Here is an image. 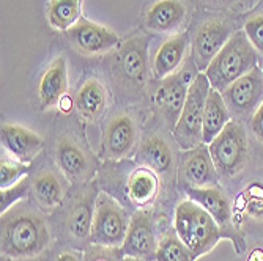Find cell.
Here are the masks:
<instances>
[{"label": "cell", "mask_w": 263, "mask_h": 261, "mask_svg": "<svg viewBox=\"0 0 263 261\" xmlns=\"http://www.w3.org/2000/svg\"><path fill=\"white\" fill-rule=\"evenodd\" d=\"M0 231V252L8 258H33L51 243L43 214L29 202H19L2 212Z\"/></svg>", "instance_id": "obj_1"}, {"label": "cell", "mask_w": 263, "mask_h": 261, "mask_svg": "<svg viewBox=\"0 0 263 261\" xmlns=\"http://www.w3.org/2000/svg\"><path fill=\"white\" fill-rule=\"evenodd\" d=\"M258 52L246 36L245 30L235 32L218 55L211 60L205 74L213 90L222 93L236 79L257 68Z\"/></svg>", "instance_id": "obj_2"}, {"label": "cell", "mask_w": 263, "mask_h": 261, "mask_svg": "<svg viewBox=\"0 0 263 261\" xmlns=\"http://www.w3.org/2000/svg\"><path fill=\"white\" fill-rule=\"evenodd\" d=\"M175 233L196 258L210 252L222 236V227L193 200L181 202L175 209Z\"/></svg>", "instance_id": "obj_3"}, {"label": "cell", "mask_w": 263, "mask_h": 261, "mask_svg": "<svg viewBox=\"0 0 263 261\" xmlns=\"http://www.w3.org/2000/svg\"><path fill=\"white\" fill-rule=\"evenodd\" d=\"M211 90L210 81L205 73H197L189 85L184 107L181 110L180 120L175 126L174 137L181 150H193L202 145V125L203 112L208 93Z\"/></svg>", "instance_id": "obj_4"}, {"label": "cell", "mask_w": 263, "mask_h": 261, "mask_svg": "<svg viewBox=\"0 0 263 261\" xmlns=\"http://www.w3.org/2000/svg\"><path fill=\"white\" fill-rule=\"evenodd\" d=\"M129 219L125 208L107 194H100L95 202V217L90 243L104 247H122L126 238Z\"/></svg>", "instance_id": "obj_5"}, {"label": "cell", "mask_w": 263, "mask_h": 261, "mask_svg": "<svg viewBox=\"0 0 263 261\" xmlns=\"http://www.w3.org/2000/svg\"><path fill=\"white\" fill-rule=\"evenodd\" d=\"M216 170L226 176L240 173L248 160V135L245 126L232 120L208 145Z\"/></svg>", "instance_id": "obj_6"}, {"label": "cell", "mask_w": 263, "mask_h": 261, "mask_svg": "<svg viewBox=\"0 0 263 261\" xmlns=\"http://www.w3.org/2000/svg\"><path fill=\"white\" fill-rule=\"evenodd\" d=\"M222 98L232 118H252L263 104V71L257 66L243 77L236 79L222 91Z\"/></svg>", "instance_id": "obj_7"}, {"label": "cell", "mask_w": 263, "mask_h": 261, "mask_svg": "<svg viewBox=\"0 0 263 261\" xmlns=\"http://www.w3.org/2000/svg\"><path fill=\"white\" fill-rule=\"evenodd\" d=\"M66 36L78 52L88 57L103 55L115 49L120 43L115 32L87 19H81L74 27H71L66 32Z\"/></svg>", "instance_id": "obj_8"}, {"label": "cell", "mask_w": 263, "mask_h": 261, "mask_svg": "<svg viewBox=\"0 0 263 261\" xmlns=\"http://www.w3.org/2000/svg\"><path fill=\"white\" fill-rule=\"evenodd\" d=\"M158 244L152 212L147 209L136 211L129 220L126 238L122 246L125 256L155 261Z\"/></svg>", "instance_id": "obj_9"}, {"label": "cell", "mask_w": 263, "mask_h": 261, "mask_svg": "<svg viewBox=\"0 0 263 261\" xmlns=\"http://www.w3.org/2000/svg\"><path fill=\"white\" fill-rule=\"evenodd\" d=\"M193 81H186L183 73H175L159 82V87L155 91V106L162 115L171 131L175 129L181 110L184 107V101L187 96V90Z\"/></svg>", "instance_id": "obj_10"}, {"label": "cell", "mask_w": 263, "mask_h": 261, "mask_svg": "<svg viewBox=\"0 0 263 261\" xmlns=\"http://www.w3.org/2000/svg\"><path fill=\"white\" fill-rule=\"evenodd\" d=\"M180 181L187 187H213L218 183V170L205 144L186 150L180 160Z\"/></svg>", "instance_id": "obj_11"}, {"label": "cell", "mask_w": 263, "mask_h": 261, "mask_svg": "<svg viewBox=\"0 0 263 261\" xmlns=\"http://www.w3.org/2000/svg\"><path fill=\"white\" fill-rule=\"evenodd\" d=\"M230 26L222 19H210L199 29L193 41V62L197 69H206L232 36Z\"/></svg>", "instance_id": "obj_12"}, {"label": "cell", "mask_w": 263, "mask_h": 261, "mask_svg": "<svg viewBox=\"0 0 263 261\" xmlns=\"http://www.w3.org/2000/svg\"><path fill=\"white\" fill-rule=\"evenodd\" d=\"M55 160L63 175L76 183L87 181L93 173V162L85 150L71 137H62L57 142Z\"/></svg>", "instance_id": "obj_13"}, {"label": "cell", "mask_w": 263, "mask_h": 261, "mask_svg": "<svg viewBox=\"0 0 263 261\" xmlns=\"http://www.w3.org/2000/svg\"><path fill=\"white\" fill-rule=\"evenodd\" d=\"M136 138L137 128L133 116L117 115L109 122L103 135L104 153L112 159H122L134 150Z\"/></svg>", "instance_id": "obj_14"}, {"label": "cell", "mask_w": 263, "mask_h": 261, "mask_svg": "<svg viewBox=\"0 0 263 261\" xmlns=\"http://www.w3.org/2000/svg\"><path fill=\"white\" fill-rule=\"evenodd\" d=\"M0 131H2V137H0L2 147L13 159L24 164H29L44 145L41 135L19 125L4 123Z\"/></svg>", "instance_id": "obj_15"}, {"label": "cell", "mask_w": 263, "mask_h": 261, "mask_svg": "<svg viewBox=\"0 0 263 261\" xmlns=\"http://www.w3.org/2000/svg\"><path fill=\"white\" fill-rule=\"evenodd\" d=\"M137 162L164 178H171L175 169L171 144L161 135H152L142 142L137 151Z\"/></svg>", "instance_id": "obj_16"}, {"label": "cell", "mask_w": 263, "mask_h": 261, "mask_svg": "<svg viewBox=\"0 0 263 261\" xmlns=\"http://www.w3.org/2000/svg\"><path fill=\"white\" fill-rule=\"evenodd\" d=\"M38 93L43 110L59 106L60 99L68 94V66L63 57L55 58L44 71Z\"/></svg>", "instance_id": "obj_17"}, {"label": "cell", "mask_w": 263, "mask_h": 261, "mask_svg": "<svg viewBox=\"0 0 263 261\" xmlns=\"http://www.w3.org/2000/svg\"><path fill=\"white\" fill-rule=\"evenodd\" d=\"M186 19V7L181 0H159L145 14V26L156 33L177 32Z\"/></svg>", "instance_id": "obj_18"}, {"label": "cell", "mask_w": 263, "mask_h": 261, "mask_svg": "<svg viewBox=\"0 0 263 261\" xmlns=\"http://www.w3.org/2000/svg\"><path fill=\"white\" fill-rule=\"evenodd\" d=\"M187 35H175L165 39L158 49L153 62V76L156 81H164L175 73H178L180 66L186 57L187 51Z\"/></svg>", "instance_id": "obj_19"}, {"label": "cell", "mask_w": 263, "mask_h": 261, "mask_svg": "<svg viewBox=\"0 0 263 261\" xmlns=\"http://www.w3.org/2000/svg\"><path fill=\"white\" fill-rule=\"evenodd\" d=\"M120 73L131 84H143L147 77V38L137 36L120 49Z\"/></svg>", "instance_id": "obj_20"}, {"label": "cell", "mask_w": 263, "mask_h": 261, "mask_svg": "<svg viewBox=\"0 0 263 261\" xmlns=\"http://www.w3.org/2000/svg\"><path fill=\"white\" fill-rule=\"evenodd\" d=\"M30 183L32 192L40 208L44 211H54L55 208H59L68 191L65 178L52 170H44L38 173Z\"/></svg>", "instance_id": "obj_21"}, {"label": "cell", "mask_w": 263, "mask_h": 261, "mask_svg": "<svg viewBox=\"0 0 263 261\" xmlns=\"http://www.w3.org/2000/svg\"><path fill=\"white\" fill-rule=\"evenodd\" d=\"M93 189L84 191L69 208L66 216V228L68 233L78 241L90 239L91 225L95 217V206H93Z\"/></svg>", "instance_id": "obj_22"}, {"label": "cell", "mask_w": 263, "mask_h": 261, "mask_svg": "<svg viewBox=\"0 0 263 261\" xmlns=\"http://www.w3.org/2000/svg\"><path fill=\"white\" fill-rule=\"evenodd\" d=\"M230 118L232 115L226 106L222 93L211 88L206 98L202 125V142L205 145H210L221 134V131L232 122Z\"/></svg>", "instance_id": "obj_23"}, {"label": "cell", "mask_w": 263, "mask_h": 261, "mask_svg": "<svg viewBox=\"0 0 263 261\" xmlns=\"http://www.w3.org/2000/svg\"><path fill=\"white\" fill-rule=\"evenodd\" d=\"M186 195L189 200L200 205L208 214L222 228L230 220V203L224 192L218 187H187Z\"/></svg>", "instance_id": "obj_24"}, {"label": "cell", "mask_w": 263, "mask_h": 261, "mask_svg": "<svg viewBox=\"0 0 263 261\" xmlns=\"http://www.w3.org/2000/svg\"><path fill=\"white\" fill-rule=\"evenodd\" d=\"M159 175L147 167H139L129 175L126 192L133 205L145 208L155 202L159 194Z\"/></svg>", "instance_id": "obj_25"}, {"label": "cell", "mask_w": 263, "mask_h": 261, "mask_svg": "<svg viewBox=\"0 0 263 261\" xmlns=\"http://www.w3.org/2000/svg\"><path fill=\"white\" fill-rule=\"evenodd\" d=\"M76 107L88 122L98 120L107 107V90L98 79L87 81L76 96Z\"/></svg>", "instance_id": "obj_26"}, {"label": "cell", "mask_w": 263, "mask_h": 261, "mask_svg": "<svg viewBox=\"0 0 263 261\" xmlns=\"http://www.w3.org/2000/svg\"><path fill=\"white\" fill-rule=\"evenodd\" d=\"M47 19L51 27L66 33L82 19V0H51Z\"/></svg>", "instance_id": "obj_27"}, {"label": "cell", "mask_w": 263, "mask_h": 261, "mask_svg": "<svg viewBox=\"0 0 263 261\" xmlns=\"http://www.w3.org/2000/svg\"><path fill=\"white\" fill-rule=\"evenodd\" d=\"M156 261H196V256L181 243L178 234L171 231L158 244Z\"/></svg>", "instance_id": "obj_28"}, {"label": "cell", "mask_w": 263, "mask_h": 261, "mask_svg": "<svg viewBox=\"0 0 263 261\" xmlns=\"http://www.w3.org/2000/svg\"><path fill=\"white\" fill-rule=\"evenodd\" d=\"M29 165L13 159L11 156H4L0 160V189H7L22 178H26Z\"/></svg>", "instance_id": "obj_29"}, {"label": "cell", "mask_w": 263, "mask_h": 261, "mask_svg": "<svg viewBox=\"0 0 263 261\" xmlns=\"http://www.w3.org/2000/svg\"><path fill=\"white\" fill-rule=\"evenodd\" d=\"M30 191H32V183H29L27 176L7 189H2V192H0V211L5 212L13 205L19 203L22 198H26Z\"/></svg>", "instance_id": "obj_30"}, {"label": "cell", "mask_w": 263, "mask_h": 261, "mask_svg": "<svg viewBox=\"0 0 263 261\" xmlns=\"http://www.w3.org/2000/svg\"><path fill=\"white\" fill-rule=\"evenodd\" d=\"M123 259H125V253L122 247H104L97 244H91L84 255V261H123Z\"/></svg>", "instance_id": "obj_31"}, {"label": "cell", "mask_w": 263, "mask_h": 261, "mask_svg": "<svg viewBox=\"0 0 263 261\" xmlns=\"http://www.w3.org/2000/svg\"><path fill=\"white\" fill-rule=\"evenodd\" d=\"M245 33L257 49V52L263 54V14L251 17L245 24Z\"/></svg>", "instance_id": "obj_32"}, {"label": "cell", "mask_w": 263, "mask_h": 261, "mask_svg": "<svg viewBox=\"0 0 263 261\" xmlns=\"http://www.w3.org/2000/svg\"><path fill=\"white\" fill-rule=\"evenodd\" d=\"M251 128H252L255 137L260 142H263V104L257 109V112L251 118Z\"/></svg>", "instance_id": "obj_33"}, {"label": "cell", "mask_w": 263, "mask_h": 261, "mask_svg": "<svg viewBox=\"0 0 263 261\" xmlns=\"http://www.w3.org/2000/svg\"><path fill=\"white\" fill-rule=\"evenodd\" d=\"M57 261H82V258L73 252H63L57 256Z\"/></svg>", "instance_id": "obj_34"}, {"label": "cell", "mask_w": 263, "mask_h": 261, "mask_svg": "<svg viewBox=\"0 0 263 261\" xmlns=\"http://www.w3.org/2000/svg\"><path fill=\"white\" fill-rule=\"evenodd\" d=\"M59 107H60V109H62V112H65V113H68V112L71 110V99H69L68 94H65V96L60 99Z\"/></svg>", "instance_id": "obj_35"}, {"label": "cell", "mask_w": 263, "mask_h": 261, "mask_svg": "<svg viewBox=\"0 0 263 261\" xmlns=\"http://www.w3.org/2000/svg\"><path fill=\"white\" fill-rule=\"evenodd\" d=\"M248 261H263V250L261 249L252 250V253H251V256H249Z\"/></svg>", "instance_id": "obj_36"}, {"label": "cell", "mask_w": 263, "mask_h": 261, "mask_svg": "<svg viewBox=\"0 0 263 261\" xmlns=\"http://www.w3.org/2000/svg\"><path fill=\"white\" fill-rule=\"evenodd\" d=\"M123 261H145V259H140V258H134V256H125Z\"/></svg>", "instance_id": "obj_37"}]
</instances>
